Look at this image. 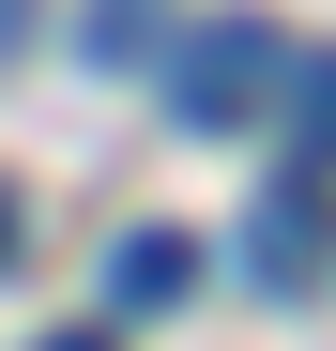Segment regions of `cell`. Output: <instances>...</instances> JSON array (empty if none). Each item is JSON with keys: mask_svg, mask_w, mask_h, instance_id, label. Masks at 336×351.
Returning <instances> with one entry per match:
<instances>
[{"mask_svg": "<svg viewBox=\"0 0 336 351\" xmlns=\"http://www.w3.org/2000/svg\"><path fill=\"white\" fill-rule=\"evenodd\" d=\"M31 16H46V0H0V46H16V31H31Z\"/></svg>", "mask_w": 336, "mask_h": 351, "instance_id": "6", "label": "cell"}, {"mask_svg": "<svg viewBox=\"0 0 336 351\" xmlns=\"http://www.w3.org/2000/svg\"><path fill=\"white\" fill-rule=\"evenodd\" d=\"M184 290H199V245H184V229H123V245H107V306H123V321H168Z\"/></svg>", "mask_w": 336, "mask_h": 351, "instance_id": "3", "label": "cell"}, {"mask_svg": "<svg viewBox=\"0 0 336 351\" xmlns=\"http://www.w3.org/2000/svg\"><path fill=\"white\" fill-rule=\"evenodd\" d=\"M92 62H153V46H168V0H92Z\"/></svg>", "mask_w": 336, "mask_h": 351, "instance_id": "4", "label": "cell"}, {"mask_svg": "<svg viewBox=\"0 0 336 351\" xmlns=\"http://www.w3.org/2000/svg\"><path fill=\"white\" fill-rule=\"evenodd\" d=\"M16 260H31V199L0 184V275H16Z\"/></svg>", "mask_w": 336, "mask_h": 351, "instance_id": "5", "label": "cell"}, {"mask_svg": "<svg viewBox=\"0 0 336 351\" xmlns=\"http://www.w3.org/2000/svg\"><path fill=\"white\" fill-rule=\"evenodd\" d=\"M46 351H107V336H46Z\"/></svg>", "mask_w": 336, "mask_h": 351, "instance_id": "7", "label": "cell"}, {"mask_svg": "<svg viewBox=\"0 0 336 351\" xmlns=\"http://www.w3.org/2000/svg\"><path fill=\"white\" fill-rule=\"evenodd\" d=\"M245 275H260V290H291V306L321 290V168H306V153L260 184V214H245Z\"/></svg>", "mask_w": 336, "mask_h": 351, "instance_id": "2", "label": "cell"}, {"mask_svg": "<svg viewBox=\"0 0 336 351\" xmlns=\"http://www.w3.org/2000/svg\"><path fill=\"white\" fill-rule=\"evenodd\" d=\"M153 77H168V107H184V138H245L260 107H291V153L321 168V46H306V31H275V16H199V31L153 46Z\"/></svg>", "mask_w": 336, "mask_h": 351, "instance_id": "1", "label": "cell"}]
</instances>
